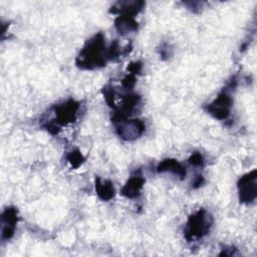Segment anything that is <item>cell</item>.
<instances>
[{"label": "cell", "mask_w": 257, "mask_h": 257, "mask_svg": "<svg viewBox=\"0 0 257 257\" xmlns=\"http://www.w3.org/2000/svg\"><path fill=\"white\" fill-rule=\"evenodd\" d=\"M108 59V48L105 46L103 34L99 32L87 40L75 62L82 69H94L105 65Z\"/></svg>", "instance_id": "obj_1"}, {"label": "cell", "mask_w": 257, "mask_h": 257, "mask_svg": "<svg viewBox=\"0 0 257 257\" xmlns=\"http://www.w3.org/2000/svg\"><path fill=\"white\" fill-rule=\"evenodd\" d=\"M79 103L73 99H68L53 107L54 118L44 123L43 126L50 134H57L61 126L73 122L76 119Z\"/></svg>", "instance_id": "obj_2"}, {"label": "cell", "mask_w": 257, "mask_h": 257, "mask_svg": "<svg viewBox=\"0 0 257 257\" xmlns=\"http://www.w3.org/2000/svg\"><path fill=\"white\" fill-rule=\"evenodd\" d=\"M213 224V218L205 209H200L195 214L191 215L187 221L184 235L188 242L194 239L203 238L208 234Z\"/></svg>", "instance_id": "obj_3"}, {"label": "cell", "mask_w": 257, "mask_h": 257, "mask_svg": "<svg viewBox=\"0 0 257 257\" xmlns=\"http://www.w3.org/2000/svg\"><path fill=\"white\" fill-rule=\"evenodd\" d=\"M257 171L254 169L251 172L243 175L238 181L239 200L242 203H251L257 197Z\"/></svg>", "instance_id": "obj_4"}, {"label": "cell", "mask_w": 257, "mask_h": 257, "mask_svg": "<svg viewBox=\"0 0 257 257\" xmlns=\"http://www.w3.org/2000/svg\"><path fill=\"white\" fill-rule=\"evenodd\" d=\"M232 102L233 100L230 94L227 91H223L210 104L206 106V109L215 118L224 120L227 119L230 115Z\"/></svg>", "instance_id": "obj_5"}, {"label": "cell", "mask_w": 257, "mask_h": 257, "mask_svg": "<svg viewBox=\"0 0 257 257\" xmlns=\"http://www.w3.org/2000/svg\"><path fill=\"white\" fill-rule=\"evenodd\" d=\"M116 124V133L117 135L125 141H133L141 137L145 130L146 125L144 121L141 119H123L121 121H118Z\"/></svg>", "instance_id": "obj_6"}, {"label": "cell", "mask_w": 257, "mask_h": 257, "mask_svg": "<svg viewBox=\"0 0 257 257\" xmlns=\"http://www.w3.org/2000/svg\"><path fill=\"white\" fill-rule=\"evenodd\" d=\"M2 229L1 238L3 240L10 239L15 231L17 224V210L15 208H7L2 214Z\"/></svg>", "instance_id": "obj_7"}, {"label": "cell", "mask_w": 257, "mask_h": 257, "mask_svg": "<svg viewBox=\"0 0 257 257\" xmlns=\"http://www.w3.org/2000/svg\"><path fill=\"white\" fill-rule=\"evenodd\" d=\"M144 183L145 179L142 176H134L122 187L120 194L130 199L137 198L141 194V190L144 186Z\"/></svg>", "instance_id": "obj_8"}, {"label": "cell", "mask_w": 257, "mask_h": 257, "mask_svg": "<svg viewBox=\"0 0 257 257\" xmlns=\"http://www.w3.org/2000/svg\"><path fill=\"white\" fill-rule=\"evenodd\" d=\"M157 172L158 173L171 172L181 178H184L187 175L186 168L181 163H179L174 159H167L162 161L157 167Z\"/></svg>", "instance_id": "obj_9"}, {"label": "cell", "mask_w": 257, "mask_h": 257, "mask_svg": "<svg viewBox=\"0 0 257 257\" xmlns=\"http://www.w3.org/2000/svg\"><path fill=\"white\" fill-rule=\"evenodd\" d=\"M95 191L99 199L102 201L110 200L115 194L113 184L107 180L102 181L99 177L95 179Z\"/></svg>", "instance_id": "obj_10"}, {"label": "cell", "mask_w": 257, "mask_h": 257, "mask_svg": "<svg viewBox=\"0 0 257 257\" xmlns=\"http://www.w3.org/2000/svg\"><path fill=\"white\" fill-rule=\"evenodd\" d=\"M66 160L72 168H78L84 162V157L78 150H73L68 153V155L66 156Z\"/></svg>", "instance_id": "obj_11"}, {"label": "cell", "mask_w": 257, "mask_h": 257, "mask_svg": "<svg viewBox=\"0 0 257 257\" xmlns=\"http://www.w3.org/2000/svg\"><path fill=\"white\" fill-rule=\"evenodd\" d=\"M189 163L195 167H202L204 165L203 156L200 153H195L190 157Z\"/></svg>", "instance_id": "obj_12"}, {"label": "cell", "mask_w": 257, "mask_h": 257, "mask_svg": "<svg viewBox=\"0 0 257 257\" xmlns=\"http://www.w3.org/2000/svg\"><path fill=\"white\" fill-rule=\"evenodd\" d=\"M127 69L130 71V73L132 74H137L141 71L142 69V63L140 61H135V62H132L128 66H127Z\"/></svg>", "instance_id": "obj_13"}, {"label": "cell", "mask_w": 257, "mask_h": 257, "mask_svg": "<svg viewBox=\"0 0 257 257\" xmlns=\"http://www.w3.org/2000/svg\"><path fill=\"white\" fill-rule=\"evenodd\" d=\"M203 182H204L203 177H202V176H198V177L195 179V181L193 182V187H194V188L200 187V186L203 184Z\"/></svg>", "instance_id": "obj_14"}]
</instances>
